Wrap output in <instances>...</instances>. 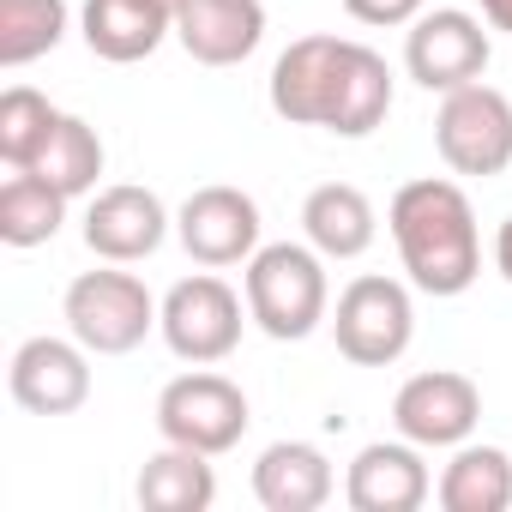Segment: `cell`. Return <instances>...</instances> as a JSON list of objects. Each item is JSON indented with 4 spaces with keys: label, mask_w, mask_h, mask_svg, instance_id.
<instances>
[{
    "label": "cell",
    "mask_w": 512,
    "mask_h": 512,
    "mask_svg": "<svg viewBox=\"0 0 512 512\" xmlns=\"http://www.w3.org/2000/svg\"><path fill=\"white\" fill-rule=\"evenodd\" d=\"M428 494H434V476L422 464V446L404 434L362 446L344 470V500L356 512H416Z\"/></svg>",
    "instance_id": "obj_14"
},
{
    "label": "cell",
    "mask_w": 512,
    "mask_h": 512,
    "mask_svg": "<svg viewBox=\"0 0 512 512\" xmlns=\"http://www.w3.org/2000/svg\"><path fill=\"white\" fill-rule=\"evenodd\" d=\"M247 320H253V314H247V296H235V290L205 266V272L181 278V284L163 296L157 332H163V344H169L181 362H193V368H217V362L235 356Z\"/></svg>",
    "instance_id": "obj_5"
},
{
    "label": "cell",
    "mask_w": 512,
    "mask_h": 512,
    "mask_svg": "<svg viewBox=\"0 0 512 512\" xmlns=\"http://www.w3.org/2000/svg\"><path fill=\"white\" fill-rule=\"evenodd\" d=\"M482 19H488V31L512 37V0H482Z\"/></svg>",
    "instance_id": "obj_27"
},
{
    "label": "cell",
    "mask_w": 512,
    "mask_h": 512,
    "mask_svg": "<svg viewBox=\"0 0 512 512\" xmlns=\"http://www.w3.org/2000/svg\"><path fill=\"white\" fill-rule=\"evenodd\" d=\"M55 127H61V109L43 91L7 85V97H0V163H7V169H31L49 151Z\"/></svg>",
    "instance_id": "obj_23"
},
{
    "label": "cell",
    "mask_w": 512,
    "mask_h": 512,
    "mask_svg": "<svg viewBox=\"0 0 512 512\" xmlns=\"http://www.w3.org/2000/svg\"><path fill=\"white\" fill-rule=\"evenodd\" d=\"M332 338H338L344 362H356V368H392L410 350V338H416L410 284L380 278V272L350 278L344 296H338V308H332Z\"/></svg>",
    "instance_id": "obj_6"
},
{
    "label": "cell",
    "mask_w": 512,
    "mask_h": 512,
    "mask_svg": "<svg viewBox=\"0 0 512 512\" xmlns=\"http://www.w3.org/2000/svg\"><path fill=\"white\" fill-rule=\"evenodd\" d=\"M272 109L290 127H320L338 139H368L386 115H392V67L380 49L356 43V37H296L266 85Z\"/></svg>",
    "instance_id": "obj_1"
},
{
    "label": "cell",
    "mask_w": 512,
    "mask_h": 512,
    "mask_svg": "<svg viewBox=\"0 0 512 512\" xmlns=\"http://www.w3.org/2000/svg\"><path fill=\"white\" fill-rule=\"evenodd\" d=\"M67 0H0V67L19 73L61 49L67 37Z\"/></svg>",
    "instance_id": "obj_22"
},
{
    "label": "cell",
    "mask_w": 512,
    "mask_h": 512,
    "mask_svg": "<svg viewBox=\"0 0 512 512\" xmlns=\"http://www.w3.org/2000/svg\"><path fill=\"white\" fill-rule=\"evenodd\" d=\"M302 235L326 253V260H362L380 235V211L362 187L350 181H320L302 199Z\"/></svg>",
    "instance_id": "obj_18"
},
{
    "label": "cell",
    "mask_w": 512,
    "mask_h": 512,
    "mask_svg": "<svg viewBox=\"0 0 512 512\" xmlns=\"http://www.w3.org/2000/svg\"><path fill=\"white\" fill-rule=\"evenodd\" d=\"M169 229H175L169 205L151 187H139V181L97 187L91 205H85V247L97 253V260H109V266L151 260V253L169 241Z\"/></svg>",
    "instance_id": "obj_12"
},
{
    "label": "cell",
    "mask_w": 512,
    "mask_h": 512,
    "mask_svg": "<svg viewBox=\"0 0 512 512\" xmlns=\"http://www.w3.org/2000/svg\"><path fill=\"white\" fill-rule=\"evenodd\" d=\"M482 422V386L458 368H428V374H410L392 398V428L404 440H416L422 452L434 446H464Z\"/></svg>",
    "instance_id": "obj_11"
},
{
    "label": "cell",
    "mask_w": 512,
    "mask_h": 512,
    "mask_svg": "<svg viewBox=\"0 0 512 512\" xmlns=\"http://www.w3.org/2000/svg\"><path fill=\"white\" fill-rule=\"evenodd\" d=\"M163 7H175V13H181V0H163Z\"/></svg>",
    "instance_id": "obj_28"
},
{
    "label": "cell",
    "mask_w": 512,
    "mask_h": 512,
    "mask_svg": "<svg viewBox=\"0 0 512 512\" xmlns=\"http://www.w3.org/2000/svg\"><path fill=\"white\" fill-rule=\"evenodd\" d=\"M494 61V43H488V19L464 13V7H434L410 25L404 37V73L422 85V91H458V85H476Z\"/></svg>",
    "instance_id": "obj_10"
},
{
    "label": "cell",
    "mask_w": 512,
    "mask_h": 512,
    "mask_svg": "<svg viewBox=\"0 0 512 512\" xmlns=\"http://www.w3.org/2000/svg\"><path fill=\"white\" fill-rule=\"evenodd\" d=\"M7 392L31 416H73L91 398V350L73 332L67 338H49V332L25 338L13 350V368H7Z\"/></svg>",
    "instance_id": "obj_13"
},
{
    "label": "cell",
    "mask_w": 512,
    "mask_h": 512,
    "mask_svg": "<svg viewBox=\"0 0 512 512\" xmlns=\"http://www.w3.org/2000/svg\"><path fill=\"white\" fill-rule=\"evenodd\" d=\"M386 229L398 241V260L422 296H464L482 278V229L476 205L446 175H416L392 193Z\"/></svg>",
    "instance_id": "obj_2"
},
{
    "label": "cell",
    "mask_w": 512,
    "mask_h": 512,
    "mask_svg": "<svg viewBox=\"0 0 512 512\" xmlns=\"http://www.w3.org/2000/svg\"><path fill=\"white\" fill-rule=\"evenodd\" d=\"M434 151L452 175H506L512 169V97L494 85H458L440 97Z\"/></svg>",
    "instance_id": "obj_8"
},
{
    "label": "cell",
    "mask_w": 512,
    "mask_h": 512,
    "mask_svg": "<svg viewBox=\"0 0 512 512\" xmlns=\"http://www.w3.org/2000/svg\"><path fill=\"white\" fill-rule=\"evenodd\" d=\"M67 193L49 181V175H37V169H13L7 181H0V241L7 247H43V241H55L61 235V223H67Z\"/></svg>",
    "instance_id": "obj_21"
},
{
    "label": "cell",
    "mask_w": 512,
    "mask_h": 512,
    "mask_svg": "<svg viewBox=\"0 0 512 512\" xmlns=\"http://www.w3.org/2000/svg\"><path fill=\"white\" fill-rule=\"evenodd\" d=\"M434 500L446 512H506L512 506V458L482 440L452 446V458L434 482Z\"/></svg>",
    "instance_id": "obj_20"
},
{
    "label": "cell",
    "mask_w": 512,
    "mask_h": 512,
    "mask_svg": "<svg viewBox=\"0 0 512 512\" xmlns=\"http://www.w3.org/2000/svg\"><path fill=\"white\" fill-rule=\"evenodd\" d=\"M79 37L97 61L133 67V61H151L163 37H175V7H163V0H85Z\"/></svg>",
    "instance_id": "obj_16"
},
{
    "label": "cell",
    "mask_w": 512,
    "mask_h": 512,
    "mask_svg": "<svg viewBox=\"0 0 512 512\" xmlns=\"http://www.w3.org/2000/svg\"><path fill=\"white\" fill-rule=\"evenodd\" d=\"M344 13L356 25H374V31H392V25H416L428 13V0H344Z\"/></svg>",
    "instance_id": "obj_25"
},
{
    "label": "cell",
    "mask_w": 512,
    "mask_h": 512,
    "mask_svg": "<svg viewBox=\"0 0 512 512\" xmlns=\"http://www.w3.org/2000/svg\"><path fill=\"white\" fill-rule=\"evenodd\" d=\"M61 314H67V332L91 356H127V350H139L157 332L163 302L145 290V278H133V272L103 260V272H79L67 284Z\"/></svg>",
    "instance_id": "obj_4"
},
{
    "label": "cell",
    "mask_w": 512,
    "mask_h": 512,
    "mask_svg": "<svg viewBox=\"0 0 512 512\" xmlns=\"http://www.w3.org/2000/svg\"><path fill=\"white\" fill-rule=\"evenodd\" d=\"M175 43L199 67H241L266 43V7L260 0H181Z\"/></svg>",
    "instance_id": "obj_15"
},
{
    "label": "cell",
    "mask_w": 512,
    "mask_h": 512,
    "mask_svg": "<svg viewBox=\"0 0 512 512\" xmlns=\"http://www.w3.org/2000/svg\"><path fill=\"white\" fill-rule=\"evenodd\" d=\"M260 199L229 187V181H211V187H193L175 211V235L187 247L193 266H247L253 253H260Z\"/></svg>",
    "instance_id": "obj_9"
},
{
    "label": "cell",
    "mask_w": 512,
    "mask_h": 512,
    "mask_svg": "<svg viewBox=\"0 0 512 512\" xmlns=\"http://www.w3.org/2000/svg\"><path fill=\"white\" fill-rule=\"evenodd\" d=\"M253 410H247V392L229 380V374H211V368H193V374H175L163 392H157V434L175 440V446H193V452H235L241 434H247Z\"/></svg>",
    "instance_id": "obj_7"
},
{
    "label": "cell",
    "mask_w": 512,
    "mask_h": 512,
    "mask_svg": "<svg viewBox=\"0 0 512 512\" xmlns=\"http://www.w3.org/2000/svg\"><path fill=\"white\" fill-rule=\"evenodd\" d=\"M31 169H37V175H49L67 199L97 193V175H103V139H97V127H91V121H79V115H61V127H55L49 151H43Z\"/></svg>",
    "instance_id": "obj_24"
},
{
    "label": "cell",
    "mask_w": 512,
    "mask_h": 512,
    "mask_svg": "<svg viewBox=\"0 0 512 512\" xmlns=\"http://www.w3.org/2000/svg\"><path fill=\"white\" fill-rule=\"evenodd\" d=\"M247 314L266 338L302 344L332 320V278H326V253L314 241H260V253L241 272Z\"/></svg>",
    "instance_id": "obj_3"
},
{
    "label": "cell",
    "mask_w": 512,
    "mask_h": 512,
    "mask_svg": "<svg viewBox=\"0 0 512 512\" xmlns=\"http://www.w3.org/2000/svg\"><path fill=\"white\" fill-rule=\"evenodd\" d=\"M133 494H139L145 512H205V506L217 500L211 452H193V446L163 440V452H151V458L139 464Z\"/></svg>",
    "instance_id": "obj_19"
},
{
    "label": "cell",
    "mask_w": 512,
    "mask_h": 512,
    "mask_svg": "<svg viewBox=\"0 0 512 512\" xmlns=\"http://www.w3.org/2000/svg\"><path fill=\"white\" fill-rule=\"evenodd\" d=\"M494 272L512 284V217L500 223V235H494Z\"/></svg>",
    "instance_id": "obj_26"
},
{
    "label": "cell",
    "mask_w": 512,
    "mask_h": 512,
    "mask_svg": "<svg viewBox=\"0 0 512 512\" xmlns=\"http://www.w3.org/2000/svg\"><path fill=\"white\" fill-rule=\"evenodd\" d=\"M332 494H338V476L314 440H272L253 464V500L266 512H320Z\"/></svg>",
    "instance_id": "obj_17"
}]
</instances>
